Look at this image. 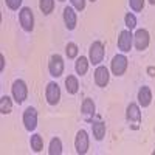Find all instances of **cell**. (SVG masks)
Segmentation results:
<instances>
[{
	"label": "cell",
	"instance_id": "ffe728a7",
	"mask_svg": "<svg viewBox=\"0 0 155 155\" xmlns=\"http://www.w3.org/2000/svg\"><path fill=\"white\" fill-rule=\"evenodd\" d=\"M87 70H88V61H87V58L81 56L79 59L76 61V73L84 76L87 73Z\"/></svg>",
	"mask_w": 155,
	"mask_h": 155
},
{
	"label": "cell",
	"instance_id": "7a4b0ae2",
	"mask_svg": "<svg viewBox=\"0 0 155 155\" xmlns=\"http://www.w3.org/2000/svg\"><path fill=\"white\" fill-rule=\"evenodd\" d=\"M19 20H20V25L25 31H33L34 28V16H33V11L30 8H22L20 12H19Z\"/></svg>",
	"mask_w": 155,
	"mask_h": 155
},
{
	"label": "cell",
	"instance_id": "4316f807",
	"mask_svg": "<svg viewBox=\"0 0 155 155\" xmlns=\"http://www.w3.org/2000/svg\"><path fill=\"white\" fill-rule=\"evenodd\" d=\"M70 2L78 11H82L85 8V0H70Z\"/></svg>",
	"mask_w": 155,
	"mask_h": 155
},
{
	"label": "cell",
	"instance_id": "f546056e",
	"mask_svg": "<svg viewBox=\"0 0 155 155\" xmlns=\"http://www.w3.org/2000/svg\"><path fill=\"white\" fill-rule=\"evenodd\" d=\"M149 3L150 5H155V0H149Z\"/></svg>",
	"mask_w": 155,
	"mask_h": 155
},
{
	"label": "cell",
	"instance_id": "8fae6325",
	"mask_svg": "<svg viewBox=\"0 0 155 155\" xmlns=\"http://www.w3.org/2000/svg\"><path fill=\"white\" fill-rule=\"evenodd\" d=\"M134 45L140 51L146 50L149 47V33L146 30H138L134 36Z\"/></svg>",
	"mask_w": 155,
	"mask_h": 155
},
{
	"label": "cell",
	"instance_id": "cb8c5ba5",
	"mask_svg": "<svg viewBox=\"0 0 155 155\" xmlns=\"http://www.w3.org/2000/svg\"><path fill=\"white\" fill-rule=\"evenodd\" d=\"M65 53H67L68 59L76 58V56H78V47H76V44H73V42L67 44V47H65Z\"/></svg>",
	"mask_w": 155,
	"mask_h": 155
},
{
	"label": "cell",
	"instance_id": "9a60e30c",
	"mask_svg": "<svg viewBox=\"0 0 155 155\" xmlns=\"http://www.w3.org/2000/svg\"><path fill=\"white\" fill-rule=\"evenodd\" d=\"M150 101H152V92H150V88L147 85L141 87L140 92H138V102H140V106L147 107L150 104Z\"/></svg>",
	"mask_w": 155,
	"mask_h": 155
},
{
	"label": "cell",
	"instance_id": "f1b7e54d",
	"mask_svg": "<svg viewBox=\"0 0 155 155\" xmlns=\"http://www.w3.org/2000/svg\"><path fill=\"white\" fill-rule=\"evenodd\" d=\"M147 71L150 73V76H155V74H153V73H155V68H152V67H150V68H149Z\"/></svg>",
	"mask_w": 155,
	"mask_h": 155
},
{
	"label": "cell",
	"instance_id": "2e32d148",
	"mask_svg": "<svg viewBox=\"0 0 155 155\" xmlns=\"http://www.w3.org/2000/svg\"><path fill=\"white\" fill-rule=\"evenodd\" d=\"M92 130H93V137L101 141L102 138L106 137V124L104 123H93L92 124Z\"/></svg>",
	"mask_w": 155,
	"mask_h": 155
},
{
	"label": "cell",
	"instance_id": "ba28073f",
	"mask_svg": "<svg viewBox=\"0 0 155 155\" xmlns=\"http://www.w3.org/2000/svg\"><path fill=\"white\" fill-rule=\"evenodd\" d=\"M74 147H76V152L79 153V155L87 153V150H88V135H87L85 130H79V132L76 134Z\"/></svg>",
	"mask_w": 155,
	"mask_h": 155
},
{
	"label": "cell",
	"instance_id": "3957f363",
	"mask_svg": "<svg viewBox=\"0 0 155 155\" xmlns=\"http://www.w3.org/2000/svg\"><path fill=\"white\" fill-rule=\"evenodd\" d=\"M45 98L50 106H56L61 99V88L56 82H50L45 90Z\"/></svg>",
	"mask_w": 155,
	"mask_h": 155
},
{
	"label": "cell",
	"instance_id": "603a6c76",
	"mask_svg": "<svg viewBox=\"0 0 155 155\" xmlns=\"http://www.w3.org/2000/svg\"><path fill=\"white\" fill-rule=\"evenodd\" d=\"M124 22H126V27H127V30H130V31H132V30L137 27V17H135L134 14H130V12H127V14H126Z\"/></svg>",
	"mask_w": 155,
	"mask_h": 155
},
{
	"label": "cell",
	"instance_id": "83f0119b",
	"mask_svg": "<svg viewBox=\"0 0 155 155\" xmlns=\"http://www.w3.org/2000/svg\"><path fill=\"white\" fill-rule=\"evenodd\" d=\"M5 68V58L3 54H0V70H3Z\"/></svg>",
	"mask_w": 155,
	"mask_h": 155
},
{
	"label": "cell",
	"instance_id": "4dcf8cb0",
	"mask_svg": "<svg viewBox=\"0 0 155 155\" xmlns=\"http://www.w3.org/2000/svg\"><path fill=\"white\" fill-rule=\"evenodd\" d=\"M59 2H65V0H59Z\"/></svg>",
	"mask_w": 155,
	"mask_h": 155
},
{
	"label": "cell",
	"instance_id": "4fadbf2b",
	"mask_svg": "<svg viewBox=\"0 0 155 155\" xmlns=\"http://www.w3.org/2000/svg\"><path fill=\"white\" fill-rule=\"evenodd\" d=\"M64 22H65V27L71 31L76 28V22H78V17H76V12L71 6H67L64 9Z\"/></svg>",
	"mask_w": 155,
	"mask_h": 155
},
{
	"label": "cell",
	"instance_id": "e0dca14e",
	"mask_svg": "<svg viewBox=\"0 0 155 155\" xmlns=\"http://www.w3.org/2000/svg\"><path fill=\"white\" fill-rule=\"evenodd\" d=\"M65 87H67V92L70 95H76L78 90H79V82H78V79L74 76H68L65 79Z\"/></svg>",
	"mask_w": 155,
	"mask_h": 155
},
{
	"label": "cell",
	"instance_id": "6da1fadb",
	"mask_svg": "<svg viewBox=\"0 0 155 155\" xmlns=\"http://www.w3.org/2000/svg\"><path fill=\"white\" fill-rule=\"evenodd\" d=\"M11 93H12V98L16 99V102L22 104V102H23L25 99H27V96H28V88H27V84H25L22 79L14 81V84H12V87H11Z\"/></svg>",
	"mask_w": 155,
	"mask_h": 155
},
{
	"label": "cell",
	"instance_id": "7402d4cb",
	"mask_svg": "<svg viewBox=\"0 0 155 155\" xmlns=\"http://www.w3.org/2000/svg\"><path fill=\"white\" fill-rule=\"evenodd\" d=\"M12 109V104H11V99L8 96H2V99H0V112H2L3 115H8Z\"/></svg>",
	"mask_w": 155,
	"mask_h": 155
},
{
	"label": "cell",
	"instance_id": "44dd1931",
	"mask_svg": "<svg viewBox=\"0 0 155 155\" xmlns=\"http://www.w3.org/2000/svg\"><path fill=\"white\" fill-rule=\"evenodd\" d=\"M39 8L44 12L45 16H48L50 12H53V8H54V0H41L39 2Z\"/></svg>",
	"mask_w": 155,
	"mask_h": 155
},
{
	"label": "cell",
	"instance_id": "1f68e13d",
	"mask_svg": "<svg viewBox=\"0 0 155 155\" xmlns=\"http://www.w3.org/2000/svg\"><path fill=\"white\" fill-rule=\"evenodd\" d=\"M92 2H95V0H92Z\"/></svg>",
	"mask_w": 155,
	"mask_h": 155
},
{
	"label": "cell",
	"instance_id": "8992f818",
	"mask_svg": "<svg viewBox=\"0 0 155 155\" xmlns=\"http://www.w3.org/2000/svg\"><path fill=\"white\" fill-rule=\"evenodd\" d=\"M90 62L93 64V65H98V64L102 62L104 59V47H102L101 42H93L92 47H90Z\"/></svg>",
	"mask_w": 155,
	"mask_h": 155
},
{
	"label": "cell",
	"instance_id": "52a82bcc",
	"mask_svg": "<svg viewBox=\"0 0 155 155\" xmlns=\"http://www.w3.org/2000/svg\"><path fill=\"white\" fill-rule=\"evenodd\" d=\"M48 70H50V74L51 76L59 78L62 74V71H64V59L59 54L51 56V59L48 62Z\"/></svg>",
	"mask_w": 155,
	"mask_h": 155
},
{
	"label": "cell",
	"instance_id": "5b68a950",
	"mask_svg": "<svg viewBox=\"0 0 155 155\" xmlns=\"http://www.w3.org/2000/svg\"><path fill=\"white\" fill-rule=\"evenodd\" d=\"M23 124L28 132L34 130L37 127V110L34 107H28L23 112Z\"/></svg>",
	"mask_w": 155,
	"mask_h": 155
},
{
	"label": "cell",
	"instance_id": "d4e9b609",
	"mask_svg": "<svg viewBox=\"0 0 155 155\" xmlns=\"http://www.w3.org/2000/svg\"><path fill=\"white\" fill-rule=\"evenodd\" d=\"M129 5H130L132 11L140 12V11H143V8H144V0H129Z\"/></svg>",
	"mask_w": 155,
	"mask_h": 155
},
{
	"label": "cell",
	"instance_id": "9c48e42d",
	"mask_svg": "<svg viewBox=\"0 0 155 155\" xmlns=\"http://www.w3.org/2000/svg\"><path fill=\"white\" fill-rule=\"evenodd\" d=\"M132 44H134V36H132L130 30L121 31V34L118 37V48L123 51V53H127V51H130Z\"/></svg>",
	"mask_w": 155,
	"mask_h": 155
},
{
	"label": "cell",
	"instance_id": "ac0fdd59",
	"mask_svg": "<svg viewBox=\"0 0 155 155\" xmlns=\"http://www.w3.org/2000/svg\"><path fill=\"white\" fill-rule=\"evenodd\" d=\"M50 155H61L62 153V143L59 138H53L50 141V147H48Z\"/></svg>",
	"mask_w": 155,
	"mask_h": 155
},
{
	"label": "cell",
	"instance_id": "30bf717a",
	"mask_svg": "<svg viewBox=\"0 0 155 155\" xmlns=\"http://www.w3.org/2000/svg\"><path fill=\"white\" fill-rule=\"evenodd\" d=\"M127 68V58L124 54H116L113 59H112V71L115 76H121L124 74Z\"/></svg>",
	"mask_w": 155,
	"mask_h": 155
},
{
	"label": "cell",
	"instance_id": "484cf974",
	"mask_svg": "<svg viewBox=\"0 0 155 155\" xmlns=\"http://www.w3.org/2000/svg\"><path fill=\"white\" fill-rule=\"evenodd\" d=\"M22 2H23V0H5L6 6H8L9 9H12V11L19 9V6L22 5Z\"/></svg>",
	"mask_w": 155,
	"mask_h": 155
},
{
	"label": "cell",
	"instance_id": "d6986e66",
	"mask_svg": "<svg viewBox=\"0 0 155 155\" xmlns=\"http://www.w3.org/2000/svg\"><path fill=\"white\" fill-rule=\"evenodd\" d=\"M30 144H31V149L34 152H41L42 147H44V140H42V137L39 134H34L31 137V140H30Z\"/></svg>",
	"mask_w": 155,
	"mask_h": 155
},
{
	"label": "cell",
	"instance_id": "277c9868",
	"mask_svg": "<svg viewBox=\"0 0 155 155\" xmlns=\"http://www.w3.org/2000/svg\"><path fill=\"white\" fill-rule=\"evenodd\" d=\"M127 121L130 123V126L134 129H138L140 126V121H141V112H140V107L135 104V102H130V104L127 106Z\"/></svg>",
	"mask_w": 155,
	"mask_h": 155
},
{
	"label": "cell",
	"instance_id": "7c38bea8",
	"mask_svg": "<svg viewBox=\"0 0 155 155\" xmlns=\"http://www.w3.org/2000/svg\"><path fill=\"white\" fill-rule=\"evenodd\" d=\"M109 78H110V74H109V70L106 67L99 65L95 70V84L98 87H106L109 84Z\"/></svg>",
	"mask_w": 155,
	"mask_h": 155
},
{
	"label": "cell",
	"instance_id": "5bb4252c",
	"mask_svg": "<svg viewBox=\"0 0 155 155\" xmlns=\"http://www.w3.org/2000/svg\"><path fill=\"white\" fill-rule=\"evenodd\" d=\"M81 112H82V116L85 121H90L95 115V102L90 99V98H85L84 102H82V107H81Z\"/></svg>",
	"mask_w": 155,
	"mask_h": 155
}]
</instances>
